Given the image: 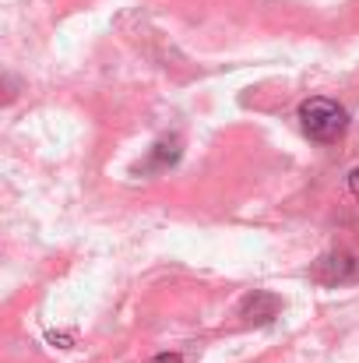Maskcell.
<instances>
[{"instance_id":"1","label":"cell","mask_w":359,"mask_h":363,"mask_svg":"<svg viewBox=\"0 0 359 363\" xmlns=\"http://www.w3.org/2000/svg\"><path fill=\"white\" fill-rule=\"evenodd\" d=\"M300 121L303 130L314 138V141H335L346 127H349V113L335 103V99H307L300 106Z\"/></svg>"},{"instance_id":"2","label":"cell","mask_w":359,"mask_h":363,"mask_svg":"<svg viewBox=\"0 0 359 363\" xmlns=\"http://www.w3.org/2000/svg\"><path fill=\"white\" fill-rule=\"evenodd\" d=\"M321 286H346L356 279V257L346 254V250H331L324 257L314 261V272H310Z\"/></svg>"},{"instance_id":"3","label":"cell","mask_w":359,"mask_h":363,"mask_svg":"<svg viewBox=\"0 0 359 363\" xmlns=\"http://www.w3.org/2000/svg\"><path fill=\"white\" fill-rule=\"evenodd\" d=\"M278 296L275 293H264V289H253L243 303H239V314L250 321V325H268L275 314H278Z\"/></svg>"},{"instance_id":"4","label":"cell","mask_w":359,"mask_h":363,"mask_svg":"<svg viewBox=\"0 0 359 363\" xmlns=\"http://www.w3.org/2000/svg\"><path fill=\"white\" fill-rule=\"evenodd\" d=\"M176 159H180V141H176V138L159 141L155 152H152V166H155V169H166V166H173Z\"/></svg>"},{"instance_id":"5","label":"cell","mask_w":359,"mask_h":363,"mask_svg":"<svg viewBox=\"0 0 359 363\" xmlns=\"http://www.w3.org/2000/svg\"><path fill=\"white\" fill-rule=\"evenodd\" d=\"M152 363H183V360H180V353H159Z\"/></svg>"},{"instance_id":"6","label":"cell","mask_w":359,"mask_h":363,"mask_svg":"<svg viewBox=\"0 0 359 363\" xmlns=\"http://www.w3.org/2000/svg\"><path fill=\"white\" fill-rule=\"evenodd\" d=\"M349 191H353V194L359 198V166L353 169V173H349Z\"/></svg>"}]
</instances>
